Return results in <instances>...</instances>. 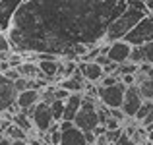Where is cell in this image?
<instances>
[{"label": "cell", "instance_id": "obj_31", "mask_svg": "<svg viewBox=\"0 0 153 145\" xmlns=\"http://www.w3.org/2000/svg\"><path fill=\"white\" fill-rule=\"evenodd\" d=\"M10 145H29V143H27L25 139H14V141H12Z\"/></svg>", "mask_w": 153, "mask_h": 145}, {"label": "cell", "instance_id": "obj_11", "mask_svg": "<svg viewBox=\"0 0 153 145\" xmlns=\"http://www.w3.org/2000/svg\"><path fill=\"white\" fill-rule=\"evenodd\" d=\"M25 0H0V25H2L4 33H8L12 21H14L16 12L19 10V6Z\"/></svg>", "mask_w": 153, "mask_h": 145}, {"label": "cell", "instance_id": "obj_20", "mask_svg": "<svg viewBox=\"0 0 153 145\" xmlns=\"http://www.w3.org/2000/svg\"><path fill=\"white\" fill-rule=\"evenodd\" d=\"M132 74H138V64L136 62H122V64H118V72H116V75H132Z\"/></svg>", "mask_w": 153, "mask_h": 145}, {"label": "cell", "instance_id": "obj_28", "mask_svg": "<svg viewBox=\"0 0 153 145\" xmlns=\"http://www.w3.org/2000/svg\"><path fill=\"white\" fill-rule=\"evenodd\" d=\"M142 124H143V126H146V128H147V126H151V124H153V110H151L149 114H147L146 118L142 120Z\"/></svg>", "mask_w": 153, "mask_h": 145}, {"label": "cell", "instance_id": "obj_18", "mask_svg": "<svg viewBox=\"0 0 153 145\" xmlns=\"http://www.w3.org/2000/svg\"><path fill=\"white\" fill-rule=\"evenodd\" d=\"M4 134H6L8 138L12 139V141H14V139H25V141H27V132H25V130H22L19 126H16L14 122H12L10 126L4 130Z\"/></svg>", "mask_w": 153, "mask_h": 145}, {"label": "cell", "instance_id": "obj_33", "mask_svg": "<svg viewBox=\"0 0 153 145\" xmlns=\"http://www.w3.org/2000/svg\"><path fill=\"white\" fill-rule=\"evenodd\" d=\"M0 33H4V29H2V25H0Z\"/></svg>", "mask_w": 153, "mask_h": 145}, {"label": "cell", "instance_id": "obj_26", "mask_svg": "<svg viewBox=\"0 0 153 145\" xmlns=\"http://www.w3.org/2000/svg\"><path fill=\"white\" fill-rule=\"evenodd\" d=\"M116 145H138V143H136V141H134V139H132L128 134H122V138H120L118 141H116Z\"/></svg>", "mask_w": 153, "mask_h": 145}, {"label": "cell", "instance_id": "obj_16", "mask_svg": "<svg viewBox=\"0 0 153 145\" xmlns=\"http://www.w3.org/2000/svg\"><path fill=\"white\" fill-rule=\"evenodd\" d=\"M18 72L22 74V78H27V79H45L37 62H23L22 66H18Z\"/></svg>", "mask_w": 153, "mask_h": 145}, {"label": "cell", "instance_id": "obj_17", "mask_svg": "<svg viewBox=\"0 0 153 145\" xmlns=\"http://www.w3.org/2000/svg\"><path fill=\"white\" fill-rule=\"evenodd\" d=\"M138 89H140V95L143 97V101H151L153 103V79L149 78H143L142 81H138Z\"/></svg>", "mask_w": 153, "mask_h": 145}, {"label": "cell", "instance_id": "obj_30", "mask_svg": "<svg viewBox=\"0 0 153 145\" xmlns=\"http://www.w3.org/2000/svg\"><path fill=\"white\" fill-rule=\"evenodd\" d=\"M146 130H147V138H149V141L153 143V124H151V126H147Z\"/></svg>", "mask_w": 153, "mask_h": 145}, {"label": "cell", "instance_id": "obj_4", "mask_svg": "<svg viewBox=\"0 0 153 145\" xmlns=\"http://www.w3.org/2000/svg\"><path fill=\"white\" fill-rule=\"evenodd\" d=\"M124 41L132 47H143L147 43H153V14H147L130 33L124 37Z\"/></svg>", "mask_w": 153, "mask_h": 145}, {"label": "cell", "instance_id": "obj_25", "mask_svg": "<svg viewBox=\"0 0 153 145\" xmlns=\"http://www.w3.org/2000/svg\"><path fill=\"white\" fill-rule=\"evenodd\" d=\"M130 8H138V10H143L147 12V6H146V0H126Z\"/></svg>", "mask_w": 153, "mask_h": 145}, {"label": "cell", "instance_id": "obj_1", "mask_svg": "<svg viewBox=\"0 0 153 145\" xmlns=\"http://www.w3.org/2000/svg\"><path fill=\"white\" fill-rule=\"evenodd\" d=\"M126 0H25L8 29L12 50L49 52L62 58L78 45L97 47Z\"/></svg>", "mask_w": 153, "mask_h": 145}, {"label": "cell", "instance_id": "obj_34", "mask_svg": "<svg viewBox=\"0 0 153 145\" xmlns=\"http://www.w3.org/2000/svg\"><path fill=\"white\" fill-rule=\"evenodd\" d=\"M0 74H2V72H0Z\"/></svg>", "mask_w": 153, "mask_h": 145}, {"label": "cell", "instance_id": "obj_32", "mask_svg": "<svg viewBox=\"0 0 153 145\" xmlns=\"http://www.w3.org/2000/svg\"><path fill=\"white\" fill-rule=\"evenodd\" d=\"M146 6H147V12L153 14V0H146Z\"/></svg>", "mask_w": 153, "mask_h": 145}, {"label": "cell", "instance_id": "obj_24", "mask_svg": "<svg viewBox=\"0 0 153 145\" xmlns=\"http://www.w3.org/2000/svg\"><path fill=\"white\" fill-rule=\"evenodd\" d=\"M107 139H108V143H112V145H116V141H118L120 138H122V130H107Z\"/></svg>", "mask_w": 153, "mask_h": 145}, {"label": "cell", "instance_id": "obj_29", "mask_svg": "<svg viewBox=\"0 0 153 145\" xmlns=\"http://www.w3.org/2000/svg\"><path fill=\"white\" fill-rule=\"evenodd\" d=\"M111 114H112V118H116V120H122V118H124V114L120 112V108H112Z\"/></svg>", "mask_w": 153, "mask_h": 145}, {"label": "cell", "instance_id": "obj_12", "mask_svg": "<svg viewBox=\"0 0 153 145\" xmlns=\"http://www.w3.org/2000/svg\"><path fill=\"white\" fill-rule=\"evenodd\" d=\"M78 70L82 72V75L85 78V81H91V83H97V81H101L105 78L103 66L97 64V62H79Z\"/></svg>", "mask_w": 153, "mask_h": 145}, {"label": "cell", "instance_id": "obj_22", "mask_svg": "<svg viewBox=\"0 0 153 145\" xmlns=\"http://www.w3.org/2000/svg\"><path fill=\"white\" fill-rule=\"evenodd\" d=\"M151 110H153V103H151V101H143V104L140 107L138 114H136V120H140V122H142V120L146 118V116L149 114Z\"/></svg>", "mask_w": 153, "mask_h": 145}, {"label": "cell", "instance_id": "obj_2", "mask_svg": "<svg viewBox=\"0 0 153 145\" xmlns=\"http://www.w3.org/2000/svg\"><path fill=\"white\" fill-rule=\"evenodd\" d=\"M147 14H149V12H143V10H138V8H130V6H128L126 12H122V14H120L111 25H108L105 41H107V43H114V41L124 39Z\"/></svg>", "mask_w": 153, "mask_h": 145}, {"label": "cell", "instance_id": "obj_27", "mask_svg": "<svg viewBox=\"0 0 153 145\" xmlns=\"http://www.w3.org/2000/svg\"><path fill=\"white\" fill-rule=\"evenodd\" d=\"M105 126H107V130H118V122H116V118H112V116H108Z\"/></svg>", "mask_w": 153, "mask_h": 145}, {"label": "cell", "instance_id": "obj_10", "mask_svg": "<svg viewBox=\"0 0 153 145\" xmlns=\"http://www.w3.org/2000/svg\"><path fill=\"white\" fill-rule=\"evenodd\" d=\"M130 52H132V45L126 43L124 39L114 41V43H111L108 47H105V54H107L108 60L114 62V64L128 62V60H130Z\"/></svg>", "mask_w": 153, "mask_h": 145}, {"label": "cell", "instance_id": "obj_9", "mask_svg": "<svg viewBox=\"0 0 153 145\" xmlns=\"http://www.w3.org/2000/svg\"><path fill=\"white\" fill-rule=\"evenodd\" d=\"M143 104V97L140 95V89L136 85H128L126 93H124V103H122V110L124 116H130V118H136L140 107Z\"/></svg>", "mask_w": 153, "mask_h": 145}, {"label": "cell", "instance_id": "obj_13", "mask_svg": "<svg viewBox=\"0 0 153 145\" xmlns=\"http://www.w3.org/2000/svg\"><path fill=\"white\" fill-rule=\"evenodd\" d=\"M39 103H41L39 89H27L18 95V103L16 104H18V110H29V108H35Z\"/></svg>", "mask_w": 153, "mask_h": 145}, {"label": "cell", "instance_id": "obj_7", "mask_svg": "<svg viewBox=\"0 0 153 145\" xmlns=\"http://www.w3.org/2000/svg\"><path fill=\"white\" fill-rule=\"evenodd\" d=\"M60 132H62L60 145H89L87 143V138H85V132L79 130L74 122L62 120L60 122Z\"/></svg>", "mask_w": 153, "mask_h": 145}, {"label": "cell", "instance_id": "obj_23", "mask_svg": "<svg viewBox=\"0 0 153 145\" xmlns=\"http://www.w3.org/2000/svg\"><path fill=\"white\" fill-rule=\"evenodd\" d=\"M142 48V56H143V64H153V43L140 47Z\"/></svg>", "mask_w": 153, "mask_h": 145}, {"label": "cell", "instance_id": "obj_21", "mask_svg": "<svg viewBox=\"0 0 153 145\" xmlns=\"http://www.w3.org/2000/svg\"><path fill=\"white\" fill-rule=\"evenodd\" d=\"M12 122L16 124V126H19L22 130H25V132H29L31 130V122H29V116L27 114H23L22 110H18L16 112V116L12 118Z\"/></svg>", "mask_w": 153, "mask_h": 145}, {"label": "cell", "instance_id": "obj_6", "mask_svg": "<svg viewBox=\"0 0 153 145\" xmlns=\"http://www.w3.org/2000/svg\"><path fill=\"white\" fill-rule=\"evenodd\" d=\"M18 87H16V81H12L10 78H6L4 74H0V114L8 110H14L18 107Z\"/></svg>", "mask_w": 153, "mask_h": 145}, {"label": "cell", "instance_id": "obj_8", "mask_svg": "<svg viewBox=\"0 0 153 145\" xmlns=\"http://www.w3.org/2000/svg\"><path fill=\"white\" fill-rule=\"evenodd\" d=\"M33 124L41 134H47L51 130V126L54 124V116H52V110H51V104L41 101V103L35 107V112H33Z\"/></svg>", "mask_w": 153, "mask_h": 145}, {"label": "cell", "instance_id": "obj_19", "mask_svg": "<svg viewBox=\"0 0 153 145\" xmlns=\"http://www.w3.org/2000/svg\"><path fill=\"white\" fill-rule=\"evenodd\" d=\"M64 103L66 101H60V99H54L51 103V110H52V116H54V122H62L64 120Z\"/></svg>", "mask_w": 153, "mask_h": 145}, {"label": "cell", "instance_id": "obj_5", "mask_svg": "<svg viewBox=\"0 0 153 145\" xmlns=\"http://www.w3.org/2000/svg\"><path fill=\"white\" fill-rule=\"evenodd\" d=\"M126 87L122 81L114 83V85H99V91H97V97L101 99V103L105 104L107 108H122V103H124V93H126Z\"/></svg>", "mask_w": 153, "mask_h": 145}, {"label": "cell", "instance_id": "obj_15", "mask_svg": "<svg viewBox=\"0 0 153 145\" xmlns=\"http://www.w3.org/2000/svg\"><path fill=\"white\" fill-rule=\"evenodd\" d=\"M60 87L66 89V91H70V93H82V91L85 89V78H83L82 72L78 70L74 75L62 79V81H60Z\"/></svg>", "mask_w": 153, "mask_h": 145}, {"label": "cell", "instance_id": "obj_3", "mask_svg": "<svg viewBox=\"0 0 153 145\" xmlns=\"http://www.w3.org/2000/svg\"><path fill=\"white\" fill-rule=\"evenodd\" d=\"M74 124L79 128V130H83L85 134L87 132H95V128L101 126L99 110H97V107H95V103H93L91 97L83 95V103H82V107H79L78 114H76V118H74Z\"/></svg>", "mask_w": 153, "mask_h": 145}, {"label": "cell", "instance_id": "obj_14", "mask_svg": "<svg viewBox=\"0 0 153 145\" xmlns=\"http://www.w3.org/2000/svg\"><path fill=\"white\" fill-rule=\"evenodd\" d=\"M82 103H83V95L82 93H72L68 97L66 103H64V120L74 122V118H76V114H78Z\"/></svg>", "mask_w": 153, "mask_h": 145}]
</instances>
